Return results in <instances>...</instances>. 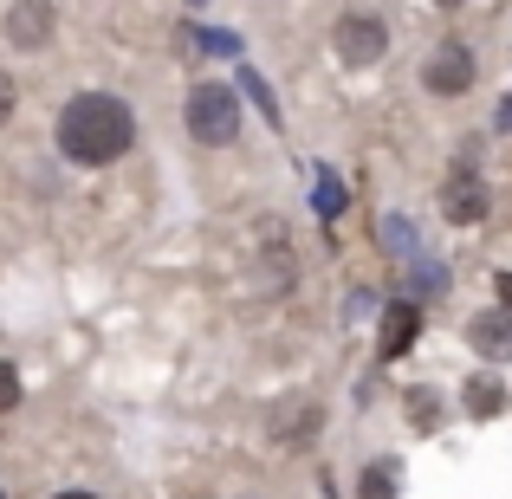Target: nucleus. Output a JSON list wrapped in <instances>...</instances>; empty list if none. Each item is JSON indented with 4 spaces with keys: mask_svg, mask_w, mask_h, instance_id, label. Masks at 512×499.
<instances>
[{
    "mask_svg": "<svg viewBox=\"0 0 512 499\" xmlns=\"http://www.w3.org/2000/svg\"><path fill=\"white\" fill-rule=\"evenodd\" d=\"M59 156L78 169H104L117 163V156H130V143H137V117H130L124 98H111V91H78L72 104L59 111Z\"/></svg>",
    "mask_w": 512,
    "mask_h": 499,
    "instance_id": "f257e3e1",
    "label": "nucleus"
},
{
    "mask_svg": "<svg viewBox=\"0 0 512 499\" xmlns=\"http://www.w3.org/2000/svg\"><path fill=\"white\" fill-rule=\"evenodd\" d=\"M182 124L195 143H208V150H227V143L240 137V91L234 85H195L182 104Z\"/></svg>",
    "mask_w": 512,
    "mask_h": 499,
    "instance_id": "f03ea898",
    "label": "nucleus"
},
{
    "mask_svg": "<svg viewBox=\"0 0 512 499\" xmlns=\"http://www.w3.org/2000/svg\"><path fill=\"white\" fill-rule=\"evenodd\" d=\"M474 72H480L474 46H461V39H441V46L428 52V65H422V85L435 91V98H461V91H474Z\"/></svg>",
    "mask_w": 512,
    "mask_h": 499,
    "instance_id": "7ed1b4c3",
    "label": "nucleus"
},
{
    "mask_svg": "<svg viewBox=\"0 0 512 499\" xmlns=\"http://www.w3.org/2000/svg\"><path fill=\"white\" fill-rule=\"evenodd\" d=\"M493 208V195H487V182H480V169H474V156H461V163L448 169V182H441V214H448L454 227H474L480 214Z\"/></svg>",
    "mask_w": 512,
    "mask_h": 499,
    "instance_id": "20e7f679",
    "label": "nucleus"
},
{
    "mask_svg": "<svg viewBox=\"0 0 512 499\" xmlns=\"http://www.w3.org/2000/svg\"><path fill=\"white\" fill-rule=\"evenodd\" d=\"M331 46H338L344 65H376L383 46H389V33H383V20H370V13H344V20L331 26Z\"/></svg>",
    "mask_w": 512,
    "mask_h": 499,
    "instance_id": "39448f33",
    "label": "nucleus"
},
{
    "mask_svg": "<svg viewBox=\"0 0 512 499\" xmlns=\"http://www.w3.org/2000/svg\"><path fill=\"white\" fill-rule=\"evenodd\" d=\"M52 26H59V13H52V0H13L7 7V39L20 52H39L52 39Z\"/></svg>",
    "mask_w": 512,
    "mask_h": 499,
    "instance_id": "423d86ee",
    "label": "nucleus"
},
{
    "mask_svg": "<svg viewBox=\"0 0 512 499\" xmlns=\"http://www.w3.org/2000/svg\"><path fill=\"white\" fill-rule=\"evenodd\" d=\"M467 344H474L487 363L512 357V312H480L474 325H467Z\"/></svg>",
    "mask_w": 512,
    "mask_h": 499,
    "instance_id": "0eeeda50",
    "label": "nucleus"
},
{
    "mask_svg": "<svg viewBox=\"0 0 512 499\" xmlns=\"http://www.w3.org/2000/svg\"><path fill=\"white\" fill-rule=\"evenodd\" d=\"M422 331V305H389L383 312V357H402Z\"/></svg>",
    "mask_w": 512,
    "mask_h": 499,
    "instance_id": "6e6552de",
    "label": "nucleus"
},
{
    "mask_svg": "<svg viewBox=\"0 0 512 499\" xmlns=\"http://www.w3.org/2000/svg\"><path fill=\"white\" fill-rule=\"evenodd\" d=\"M376 234H383V253H396V260H422V234H415L409 214H383Z\"/></svg>",
    "mask_w": 512,
    "mask_h": 499,
    "instance_id": "1a4fd4ad",
    "label": "nucleus"
},
{
    "mask_svg": "<svg viewBox=\"0 0 512 499\" xmlns=\"http://www.w3.org/2000/svg\"><path fill=\"white\" fill-rule=\"evenodd\" d=\"M500 396H506V389L493 383V376H480V383H467V409H474V415H500Z\"/></svg>",
    "mask_w": 512,
    "mask_h": 499,
    "instance_id": "9d476101",
    "label": "nucleus"
},
{
    "mask_svg": "<svg viewBox=\"0 0 512 499\" xmlns=\"http://www.w3.org/2000/svg\"><path fill=\"white\" fill-rule=\"evenodd\" d=\"M363 499H396V461H376L363 474Z\"/></svg>",
    "mask_w": 512,
    "mask_h": 499,
    "instance_id": "9b49d317",
    "label": "nucleus"
},
{
    "mask_svg": "<svg viewBox=\"0 0 512 499\" xmlns=\"http://www.w3.org/2000/svg\"><path fill=\"white\" fill-rule=\"evenodd\" d=\"M195 46H201V52H221V59H234L240 39H234V33H221V26H195Z\"/></svg>",
    "mask_w": 512,
    "mask_h": 499,
    "instance_id": "f8f14e48",
    "label": "nucleus"
},
{
    "mask_svg": "<svg viewBox=\"0 0 512 499\" xmlns=\"http://www.w3.org/2000/svg\"><path fill=\"white\" fill-rule=\"evenodd\" d=\"M338 208H344V195H338V175H331V169H318V214L331 221Z\"/></svg>",
    "mask_w": 512,
    "mask_h": 499,
    "instance_id": "ddd939ff",
    "label": "nucleus"
},
{
    "mask_svg": "<svg viewBox=\"0 0 512 499\" xmlns=\"http://www.w3.org/2000/svg\"><path fill=\"white\" fill-rule=\"evenodd\" d=\"M13 402H20V370H13V363H0V415H7Z\"/></svg>",
    "mask_w": 512,
    "mask_h": 499,
    "instance_id": "4468645a",
    "label": "nucleus"
},
{
    "mask_svg": "<svg viewBox=\"0 0 512 499\" xmlns=\"http://www.w3.org/2000/svg\"><path fill=\"white\" fill-rule=\"evenodd\" d=\"M240 85H247V98H253V104H260V111H266V117H279V111H273V98H266V85H260V78H253V72H240Z\"/></svg>",
    "mask_w": 512,
    "mask_h": 499,
    "instance_id": "2eb2a0df",
    "label": "nucleus"
},
{
    "mask_svg": "<svg viewBox=\"0 0 512 499\" xmlns=\"http://www.w3.org/2000/svg\"><path fill=\"white\" fill-rule=\"evenodd\" d=\"M13 104H20V91H13V78L0 72V124H7V117H13Z\"/></svg>",
    "mask_w": 512,
    "mask_h": 499,
    "instance_id": "dca6fc26",
    "label": "nucleus"
},
{
    "mask_svg": "<svg viewBox=\"0 0 512 499\" xmlns=\"http://www.w3.org/2000/svg\"><path fill=\"white\" fill-rule=\"evenodd\" d=\"M370 305H376L370 292H350V299H344V325H350V318H363V312H370Z\"/></svg>",
    "mask_w": 512,
    "mask_h": 499,
    "instance_id": "f3484780",
    "label": "nucleus"
},
{
    "mask_svg": "<svg viewBox=\"0 0 512 499\" xmlns=\"http://www.w3.org/2000/svg\"><path fill=\"white\" fill-rule=\"evenodd\" d=\"M493 124H500V130H512V91L500 98V111H493Z\"/></svg>",
    "mask_w": 512,
    "mask_h": 499,
    "instance_id": "a211bd4d",
    "label": "nucleus"
},
{
    "mask_svg": "<svg viewBox=\"0 0 512 499\" xmlns=\"http://www.w3.org/2000/svg\"><path fill=\"white\" fill-rule=\"evenodd\" d=\"M52 499H98V493H85V487H65V493H52Z\"/></svg>",
    "mask_w": 512,
    "mask_h": 499,
    "instance_id": "6ab92c4d",
    "label": "nucleus"
},
{
    "mask_svg": "<svg viewBox=\"0 0 512 499\" xmlns=\"http://www.w3.org/2000/svg\"><path fill=\"white\" fill-rule=\"evenodd\" d=\"M441 7H454V0H441Z\"/></svg>",
    "mask_w": 512,
    "mask_h": 499,
    "instance_id": "aec40b11",
    "label": "nucleus"
}]
</instances>
